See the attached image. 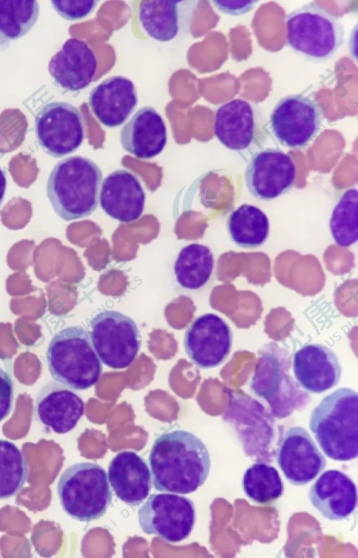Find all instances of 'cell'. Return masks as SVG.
Masks as SVG:
<instances>
[{
	"label": "cell",
	"mask_w": 358,
	"mask_h": 558,
	"mask_svg": "<svg viewBox=\"0 0 358 558\" xmlns=\"http://www.w3.org/2000/svg\"><path fill=\"white\" fill-rule=\"evenodd\" d=\"M212 3L222 13L231 15H241L250 12L257 1H214Z\"/></svg>",
	"instance_id": "34"
},
{
	"label": "cell",
	"mask_w": 358,
	"mask_h": 558,
	"mask_svg": "<svg viewBox=\"0 0 358 558\" xmlns=\"http://www.w3.org/2000/svg\"><path fill=\"white\" fill-rule=\"evenodd\" d=\"M90 337L101 361L113 369L129 367L141 347L140 332L136 323L117 311L105 310L90 322Z\"/></svg>",
	"instance_id": "8"
},
{
	"label": "cell",
	"mask_w": 358,
	"mask_h": 558,
	"mask_svg": "<svg viewBox=\"0 0 358 558\" xmlns=\"http://www.w3.org/2000/svg\"><path fill=\"white\" fill-rule=\"evenodd\" d=\"M34 416L46 429L57 434L71 431L85 411L79 395L62 383L50 381L38 391Z\"/></svg>",
	"instance_id": "16"
},
{
	"label": "cell",
	"mask_w": 358,
	"mask_h": 558,
	"mask_svg": "<svg viewBox=\"0 0 358 558\" xmlns=\"http://www.w3.org/2000/svg\"><path fill=\"white\" fill-rule=\"evenodd\" d=\"M258 355L250 382L251 391L268 404L273 417L282 419L303 410L310 397L290 374L289 353L271 342L259 350Z\"/></svg>",
	"instance_id": "4"
},
{
	"label": "cell",
	"mask_w": 358,
	"mask_h": 558,
	"mask_svg": "<svg viewBox=\"0 0 358 558\" xmlns=\"http://www.w3.org/2000/svg\"><path fill=\"white\" fill-rule=\"evenodd\" d=\"M257 133L255 111L248 101L235 98L217 108L215 134L227 148L237 152L249 149L257 143Z\"/></svg>",
	"instance_id": "24"
},
{
	"label": "cell",
	"mask_w": 358,
	"mask_h": 558,
	"mask_svg": "<svg viewBox=\"0 0 358 558\" xmlns=\"http://www.w3.org/2000/svg\"><path fill=\"white\" fill-rule=\"evenodd\" d=\"M35 135L43 150L55 158L76 151L85 138L83 116L67 102H50L35 116Z\"/></svg>",
	"instance_id": "10"
},
{
	"label": "cell",
	"mask_w": 358,
	"mask_h": 558,
	"mask_svg": "<svg viewBox=\"0 0 358 558\" xmlns=\"http://www.w3.org/2000/svg\"><path fill=\"white\" fill-rule=\"evenodd\" d=\"M166 142V124L157 110L150 106L138 109L120 131L122 148L140 159L157 156Z\"/></svg>",
	"instance_id": "22"
},
{
	"label": "cell",
	"mask_w": 358,
	"mask_h": 558,
	"mask_svg": "<svg viewBox=\"0 0 358 558\" xmlns=\"http://www.w3.org/2000/svg\"><path fill=\"white\" fill-rule=\"evenodd\" d=\"M46 360L52 379L76 390L96 384L102 372L89 333L80 326H69L57 332L48 346Z\"/></svg>",
	"instance_id": "5"
},
{
	"label": "cell",
	"mask_w": 358,
	"mask_h": 558,
	"mask_svg": "<svg viewBox=\"0 0 358 558\" xmlns=\"http://www.w3.org/2000/svg\"><path fill=\"white\" fill-rule=\"evenodd\" d=\"M227 227L231 240L238 247L255 249L261 247L269 235V221L259 207L243 204L229 215Z\"/></svg>",
	"instance_id": "27"
},
{
	"label": "cell",
	"mask_w": 358,
	"mask_h": 558,
	"mask_svg": "<svg viewBox=\"0 0 358 558\" xmlns=\"http://www.w3.org/2000/svg\"><path fill=\"white\" fill-rule=\"evenodd\" d=\"M13 402V383L10 374L0 367V422L10 413Z\"/></svg>",
	"instance_id": "33"
},
{
	"label": "cell",
	"mask_w": 358,
	"mask_h": 558,
	"mask_svg": "<svg viewBox=\"0 0 358 558\" xmlns=\"http://www.w3.org/2000/svg\"><path fill=\"white\" fill-rule=\"evenodd\" d=\"M6 176L4 171L0 168V205L3 200L6 190Z\"/></svg>",
	"instance_id": "35"
},
{
	"label": "cell",
	"mask_w": 358,
	"mask_h": 558,
	"mask_svg": "<svg viewBox=\"0 0 358 558\" xmlns=\"http://www.w3.org/2000/svg\"><path fill=\"white\" fill-rule=\"evenodd\" d=\"M28 478V464L22 451L13 442L0 439V499L16 495Z\"/></svg>",
	"instance_id": "30"
},
{
	"label": "cell",
	"mask_w": 358,
	"mask_h": 558,
	"mask_svg": "<svg viewBox=\"0 0 358 558\" xmlns=\"http://www.w3.org/2000/svg\"><path fill=\"white\" fill-rule=\"evenodd\" d=\"M233 342L230 326L220 316L207 313L197 317L184 337V348L193 363L201 369L214 368L229 356Z\"/></svg>",
	"instance_id": "14"
},
{
	"label": "cell",
	"mask_w": 358,
	"mask_h": 558,
	"mask_svg": "<svg viewBox=\"0 0 358 558\" xmlns=\"http://www.w3.org/2000/svg\"><path fill=\"white\" fill-rule=\"evenodd\" d=\"M318 104L303 94H290L274 106L269 119L271 131L282 145L301 149L317 135L322 124Z\"/></svg>",
	"instance_id": "11"
},
{
	"label": "cell",
	"mask_w": 358,
	"mask_h": 558,
	"mask_svg": "<svg viewBox=\"0 0 358 558\" xmlns=\"http://www.w3.org/2000/svg\"><path fill=\"white\" fill-rule=\"evenodd\" d=\"M98 2L92 0L51 1L56 13L70 21L78 20L88 16L93 12Z\"/></svg>",
	"instance_id": "32"
},
{
	"label": "cell",
	"mask_w": 358,
	"mask_h": 558,
	"mask_svg": "<svg viewBox=\"0 0 358 558\" xmlns=\"http://www.w3.org/2000/svg\"><path fill=\"white\" fill-rule=\"evenodd\" d=\"M89 107L107 128L122 125L134 111L138 96L134 82L126 77H110L94 87L89 94Z\"/></svg>",
	"instance_id": "20"
},
{
	"label": "cell",
	"mask_w": 358,
	"mask_h": 558,
	"mask_svg": "<svg viewBox=\"0 0 358 558\" xmlns=\"http://www.w3.org/2000/svg\"><path fill=\"white\" fill-rule=\"evenodd\" d=\"M145 194L138 177L124 170H116L103 180L99 194L101 208L113 219L129 223L143 214Z\"/></svg>",
	"instance_id": "19"
},
{
	"label": "cell",
	"mask_w": 358,
	"mask_h": 558,
	"mask_svg": "<svg viewBox=\"0 0 358 558\" xmlns=\"http://www.w3.org/2000/svg\"><path fill=\"white\" fill-rule=\"evenodd\" d=\"M57 490L62 509L78 521L99 519L112 502L107 473L96 463L80 462L69 467L62 473Z\"/></svg>",
	"instance_id": "7"
},
{
	"label": "cell",
	"mask_w": 358,
	"mask_h": 558,
	"mask_svg": "<svg viewBox=\"0 0 358 558\" xmlns=\"http://www.w3.org/2000/svg\"><path fill=\"white\" fill-rule=\"evenodd\" d=\"M154 487L162 492L192 493L206 482L211 460L205 443L190 432H165L155 440L149 455Z\"/></svg>",
	"instance_id": "1"
},
{
	"label": "cell",
	"mask_w": 358,
	"mask_h": 558,
	"mask_svg": "<svg viewBox=\"0 0 358 558\" xmlns=\"http://www.w3.org/2000/svg\"><path fill=\"white\" fill-rule=\"evenodd\" d=\"M309 428L323 453L336 461L358 455V395L348 388L324 397L312 411Z\"/></svg>",
	"instance_id": "3"
},
{
	"label": "cell",
	"mask_w": 358,
	"mask_h": 558,
	"mask_svg": "<svg viewBox=\"0 0 358 558\" xmlns=\"http://www.w3.org/2000/svg\"><path fill=\"white\" fill-rule=\"evenodd\" d=\"M138 523L143 531L169 543L181 542L192 533L196 522L193 501L173 494H153L141 506Z\"/></svg>",
	"instance_id": "9"
},
{
	"label": "cell",
	"mask_w": 358,
	"mask_h": 558,
	"mask_svg": "<svg viewBox=\"0 0 358 558\" xmlns=\"http://www.w3.org/2000/svg\"><path fill=\"white\" fill-rule=\"evenodd\" d=\"M230 397V404L224 418L234 427L239 436L250 434L245 452L259 458L263 453L255 434L270 447L273 436V416L261 403L248 395L234 392Z\"/></svg>",
	"instance_id": "23"
},
{
	"label": "cell",
	"mask_w": 358,
	"mask_h": 558,
	"mask_svg": "<svg viewBox=\"0 0 358 558\" xmlns=\"http://www.w3.org/2000/svg\"><path fill=\"white\" fill-rule=\"evenodd\" d=\"M214 268V257L208 247L192 243L182 247L174 263L178 284L189 291L203 288L210 280Z\"/></svg>",
	"instance_id": "26"
},
{
	"label": "cell",
	"mask_w": 358,
	"mask_h": 558,
	"mask_svg": "<svg viewBox=\"0 0 358 558\" xmlns=\"http://www.w3.org/2000/svg\"><path fill=\"white\" fill-rule=\"evenodd\" d=\"M242 486L250 499L262 505L273 503L284 493V483L278 470L263 462L254 463L247 468Z\"/></svg>",
	"instance_id": "29"
},
{
	"label": "cell",
	"mask_w": 358,
	"mask_h": 558,
	"mask_svg": "<svg viewBox=\"0 0 358 558\" xmlns=\"http://www.w3.org/2000/svg\"><path fill=\"white\" fill-rule=\"evenodd\" d=\"M312 506L331 521H341L357 507V492L354 481L339 470L323 472L309 490Z\"/></svg>",
	"instance_id": "21"
},
{
	"label": "cell",
	"mask_w": 358,
	"mask_h": 558,
	"mask_svg": "<svg viewBox=\"0 0 358 558\" xmlns=\"http://www.w3.org/2000/svg\"><path fill=\"white\" fill-rule=\"evenodd\" d=\"M275 455L277 464L285 478L295 486L309 483L327 465L310 434L300 426L282 432Z\"/></svg>",
	"instance_id": "12"
},
{
	"label": "cell",
	"mask_w": 358,
	"mask_h": 558,
	"mask_svg": "<svg viewBox=\"0 0 358 558\" xmlns=\"http://www.w3.org/2000/svg\"><path fill=\"white\" fill-rule=\"evenodd\" d=\"M357 220L358 192L350 189L342 194L330 218V230L338 245L348 247L357 241Z\"/></svg>",
	"instance_id": "31"
},
{
	"label": "cell",
	"mask_w": 358,
	"mask_h": 558,
	"mask_svg": "<svg viewBox=\"0 0 358 558\" xmlns=\"http://www.w3.org/2000/svg\"><path fill=\"white\" fill-rule=\"evenodd\" d=\"M296 179L292 158L279 149L268 148L255 153L245 172L248 191L256 198L271 200L288 192Z\"/></svg>",
	"instance_id": "13"
},
{
	"label": "cell",
	"mask_w": 358,
	"mask_h": 558,
	"mask_svg": "<svg viewBox=\"0 0 358 558\" xmlns=\"http://www.w3.org/2000/svg\"><path fill=\"white\" fill-rule=\"evenodd\" d=\"M292 369L300 386L315 394L332 388L341 376V365L336 353L319 344H306L295 351Z\"/></svg>",
	"instance_id": "18"
},
{
	"label": "cell",
	"mask_w": 358,
	"mask_h": 558,
	"mask_svg": "<svg viewBox=\"0 0 358 558\" xmlns=\"http://www.w3.org/2000/svg\"><path fill=\"white\" fill-rule=\"evenodd\" d=\"M197 1H142L138 20L153 40L168 42L190 31Z\"/></svg>",
	"instance_id": "15"
},
{
	"label": "cell",
	"mask_w": 358,
	"mask_h": 558,
	"mask_svg": "<svg viewBox=\"0 0 358 558\" xmlns=\"http://www.w3.org/2000/svg\"><path fill=\"white\" fill-rule=\"evenodd\" d=\"M102 171L91 159L72 156L54 166L46 193L55 212L64 221L90 216L99 203Z\"/></svg>",
	"instance_id": "2"
},
{
	"label": "cell",
	"mask_w": 358,
	"mask_h": 558,
	"mask_svg": "<svg viewBox=\"0 0 358 558\" xmlns=\"http://www.w3.org/2000/svg\"><path fill=\"white\" fill-rule=\"evenodd\" d=\"M39 15L37 1H0V50L28 34Z\"/></svg>",
	"instance_id": "28"
},
{
	"label": "cell",
	"mask_w": 358,
	"mask_h": 558,
	"mask_svg": "<svg viewBox=\"0 0 358 558\" xmlns=\"http://www.w3.org/2000/svg\"><path fill=\"white\" fill-rule=\"evenodd\" d=\"M108 478L116 496L131 506L141 504L151 490V474L144 460L136 453H118L108 466Z\"/></svg>",
	"instance_id": "25"
},
{
	"label": "cell",
	"mask_w": 358,
	"mask_h": 558,
	"mask_svg": "<svg viewBox=\"0 0 358 558\" xmlns=\"http://www.w3.org/2000/svg\"><path fill=\"white\" fill-rule=\"evenodd\" d=\"M287 44L306 59L323 62L331 58L344 41V26L336 15L310 1L286 17Z\"/></svg>",
	"instance_id": "6"
},
{
	"label": "cell",
	"mask_w": 358,
	"mask_h": 558,
	"mask_svg": "<svg viewBox=\"0 0 358 558\" xmlns=\"http://www.w3.org/2000/svg\"><path fill=\"white\" fill-rule=\"evenodd\" d=\"M97 69L96 57L84 41L69 38L48 63L55 82L70 92H80L92 82Z\"/></svg>",
	"instance_id": "17"
}]
</instances>
